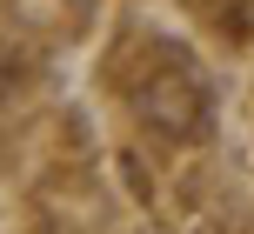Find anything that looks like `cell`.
Instances as JSON below:
<instances>
[{
  "instance_id": "obj_1",
  "label": "cell",
  "mask_w": 254,
  "mask_h": 234,
  "mask_svg": "<svg viewBox=\"0 0 254 234\" xmlns=\"http://www.w3.org/2000/svg\"><path fill=\"white\" fill-rule=\"evenodd\" d=\"M134 114L147 120L161 141H194L207 127V80L194 74L181 54H161V67H147L134 87Z\"/></svg>"
},
{
  "instance_id": "obj_2",
  "label": "cell",
  "mask_w": 254,
  "mask_h": 234,
  "mask_svg": "<svg viewBox=\"0 0 254 234\" xmlns=\"http://www.w3.org/2000/svg\"><path fill=\"white\" fill-rule=\"evenodd\" d=\"M13 74H20V67H7V60H0V101H7V80H13Z\"/></svg>"
}]
</instances>
